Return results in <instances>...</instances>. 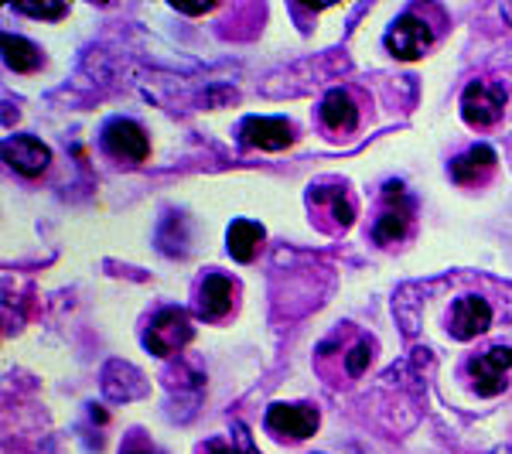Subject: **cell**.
<instances>
[{
    "label": "cell",
    "instance_id": "obj_1",
    "mask_svg": "<svg viewBox=\"0 0 512 454\" xmlns=\"http://www.w3.org/2000/svg\"><path fill=\"white\" fill-rule=\"evenodd\" d=\"M414 198L407 195V188H403V181H390V185L383 188V209H379V216L373 222V239L379 246H396L403 243V239L410 236V229H414Z\"/></svg>",
    "mask_w": 512,
    "mask_h": 454
},
{
    "label": "cell",
    "instance_id": "obj_2",
    "mask_svg": "<svg viewBox=\"0 0 512 454\" xmlns=\"http://www.w3.org/2000/svg\"><path fill=\"white\" fill-rule=\"evenodd\" d=\"M509 103V89L506 82L499 79H478L468 82L465 93H461V117H465L468 127L475 130H489L502 120Z\"/></svg>",
    "mask_w": 512,
    "mask_h": 454
},
{
    "label": "cell",
    "instance_id": "obj_3",
    "mask_svg": "<svg viewBox=\"0 0 512 454\" xmlns=\"http://www.w3.org/2000/svg\"><path fill=\"white\" fill-rule=\"evenodd\" d=\"M195 338V328L188 315L181 308H164L158 315L151 318V325H147L144 332V345L154 352V356L168 359V356H178L181 349H185L188 342Z\"/></svg>",
    "mask_w": 512,
    "mask_h": 454
},
{
    "label": "cell",
    "instance_id": "obj_4",
    "mask_svg": "<svg viewBox=\"0 0 512 454\" xmlns=\"http://www.w3.org/2000/svg\"><path fill=\"white\" fill-rule=\"evenodd\" d=\"M383 41H386V48H390L393 59L414 62V59H420V55L431 52L434 28L420 18V11H407V14H400V18L390 24V31H386Z\"/></svg>",
    "mask_w": 512,
    "mask_h": 454
},
{
    "label": "cell",
    "instance_id": "obj_5",
    "mask_svg": "<svg viewBox=\"0 0 512 454\" xmlns=\"http://www.w3.org/2000/svg\"><path fill=\"white\" fill-rule=\"evenodd\" d=\"M512 369V349L509 345H492L465 362L468 383L478 396H499L506 390V376Z\"/></svg>",
    "mask_w": 512,
    "mask_h": 454
},
{
    "label": "cell",
    "instance_id": "obj_6",
    "mask_svg": "<svg viewBox=\"0 0 512 454\" xmlns=\"http://www.w3.org/2000/svg\"><path fill=\"white\" fill-rule=\"evenodd\" d=\"M318 410L311 407V403H274V407L267 410V431L284 437V441H304V437H311L318 431Z\"/></svg>",
    "mask_w": 512,
    "mask_h": 454
},
{
    "label": "cell",
    "instance_id": "obj_7",
    "mask_svg": "<svg viewBox=\"0 0 512 454\" xmlns=\"http://www.w3.org/2000/svg\"><path fill=\"white\" fill-rule=\"evenodd\" d=\"M239 284L226 274H209L195 287V315L202 321H222L236 308Z\"/></svg>",
    "mask_w": 512,
    "mask_h": 454
},
{
    "label": "cell",
    "instance_id": "obj_8",
    "mask_svg": "<svg viewBox=\"0 0 512 454\" xmlns=\"http://www.w3.org/2000/svg\"><path fill=\"white\" fill-rule=\"evenodd\" d=\"M103 147L110 158L127 161V164H140L151 154V140H147L144 127L134 120H110L103 130Z\"/></svg>",
    "mask_w": 512,
    "mask_h": 454
},
{
    "label": "cell",
    "instance_id": "obj_9",
    "mask_svg": "<svg viewBox=\"0 0 512 454\" xmlns=\"http://www.w3.org/2000/svg\"><path fill=\"white\" fill-rule=\"evenodd\" d=\"M489 325H492V304L485 301V297L465 294V297H458V301L451 304L448 328H451V335L458 338V342H472L475 335L489 332Z\"/></svg>",
    "mask_w": 512,
    "mask_h": 454
},
{
    "label": "cell",
    "instance_id": "obj_10",
    "mask_svg": "<svg viewBox=\"0 0 512 454\" xmlns=\"http://www.w3.org/2000/svg\"><path fill=\"white\" fill-rule=\"evenodd\" d=\"M243 147H256V151H284L294 144V127L284 117H246L239 127Z\"/></svg>",
    "mask_w": 512,
    "mask_h": 454
},
{
    "label": "cell",
    "instance_id": "obj_11",
    "mask_svg": "<svg viewBox=\"0 0 512 454\" xmlns=\"http://www.w3.org/2000/svg\"><path fill=\"white\" fill-rule=\"evenodd\" d=\"M4 161L11 164L21 178H38V175H45V168L52 164V151H48L38 137L18 134V137L4 140Z\"/></svg>",
    "mask_w": 512,
    "mask_h": 454
},
{
    "label": "cell",
    "instance_id": "obj_12",
    "mask_svg": "<svg viewBox=\"0 0 512 454\" xmlns=\"http://www.w3.org/2000/svg\"><path fill=\"white\" fill-rule=\"evenodd\" d=\"M308 209L315 212L318 219H328L332 229H349L355 222V209L345 195L342 185H332V181H321L308 192Z\"/></svg>",
    "mask_w": 512,
    "mask_h": 454
},
{
    "label": "cell",
    "instance_id": "obj_13",
    "mask_svg": "<svg viewBox=\"0 0 512 454\" xmlns=\"http://www.w3.org/2000/svg\"><path fill=\"white\" fill-rule=\"evenodd\" d=\"M495 164H499V158H495L492 147L489 144H475V147H468L465 154H458V158L451 161V178L458 181V185H465V188H482V185H489V181H492Z\"/></svg>",
    "mask_w": 512,
    "mask_h": 454
},
{
    "label": "cell",
    "instance_id": "obj_14",
    "mask_svg": "<svg viewBox=\"0 0 512 454\" xmlns=\"http://www.w3.org/2000/svg\"><path fill=\"white\" fill-rule=\"evenodd\" d=\"M321 123L332 134H352L359 127V106L352 103V96L345 89H332L321 99Z\"/></svg>",
    "mask_w": 512,
    "mask_h": 454
},
{
    "label": "cell",
    "instance_id": "obj_15",
    "mask_svg": "<svg viewBox=\"0 0 512 454\" xmlns=\"http://www.w3.org/2000/svg\"><path fill=\"white\" fill-rule=\"evenodd\" d=\"M263 239H267V233H263L260 222L236 219L226 233V250L236 263H253L256 253H260V246H263Z\"/></svg>",
    "mask_w": 512,
    "mask_h": 454
},
{
    "label": "cell",
    "instance_id": "obj_16",
    "mask_svg": "<svg viewBox=\"0 0 512 454\" xmlns=\"http://www.w3.org/2000/svg\"><path fill=\"white\" fill-rule=\"evenodd\" d=\"M0 45H4V65L11 72H35L41 65V48L31 45L28 38L7 31V35L0 38Z\"/></svg>",
    "mask_w": 512,
    "mask_h": 454
},
{
    "label": "cell",
    "instance_id": "obj_17",
    "mask_svg": "<svg viewBox=\"0 0 512 454\" xmlns=\"http://www.w3.org/2000/svg\"><path fill=\"white\" fill-rule=\"evenodd\" d=\"M369 362H373V342L369 338H355V345L345 352V376L359 379L369 369Z\"/></svg>",
    "mask_w": 512,
    "mask_h": 454
},
{
    "label": "cell",
    "instance_id": "obj_18",
    "mask_svg": "<svg viewBox=\"0 0 512 454\" xmlns=\"http://www.w3.org/2000/svg\"><path fill=\"white\" fill-rule=\"evenodd\" d=\"M14 11L28 14V18L59 21V18H65V14H69V7H65V4H14Z\"/></svg>",
    "mask_w": 512,
    "mask_h": 454
},
{
    "label": "cell",
    "instance_id": "obj_19",
    "mask_svg": "<svg viewBox=\"0 0 512 454\" xmlns=\"http://www.w3.org/2000/svg\"><path fill=\"white\" fill-rule=\"evenodd\" d=\"M198 454H243L236 448V444H229L226 437H212V441H205L202 448H198Z\"/></svg>",
    "mask_w": 512,
    "mask_h": 454
},
{
    "label": "cell",
    "instance_id": "obj_20",
    "mask_svg": "<svg viewBox=\"0 0 512 454\" xmlns=\"http://www.w3.org/2000/svg\"><path fill=\"white\" fill-rule=\"evenodd\" d=\"M236 434H239V451H243V454H260V451L253 448V441H250V431H246L243 424H236Z\"/></svg>",
    "mask_w": 512,
    "mask_h": 454
},
{
    "label": "cell",
    "instance_id": "obj_21",
    "mask_svg": "<svg viewBox=\"0 0 512 454\" xmlns=\"http://www.w3.org/2000/svg\"><path fill=\"white\" fill-rule=\"evenodd\" d=\"M123 454H154L151 448H140V444H127V448H123Z\"/></svg>",
    "mask_w": 512,
    "mask_h": 454
},
{
    "label": "cell",
    "instance_id": "obj_22",
    "mask_svg": "<svg viewBox=\"0 0 512 454\" xmlns=\"http://www.w3.org/2000/svg\"><path fill=\"white\" fill-rule=\"evenodd\" d=\"M492 454H512V448H495Z\"/></svg>",
    "mask_w": 512,
    "mask_h": 454
}]
</instances>
